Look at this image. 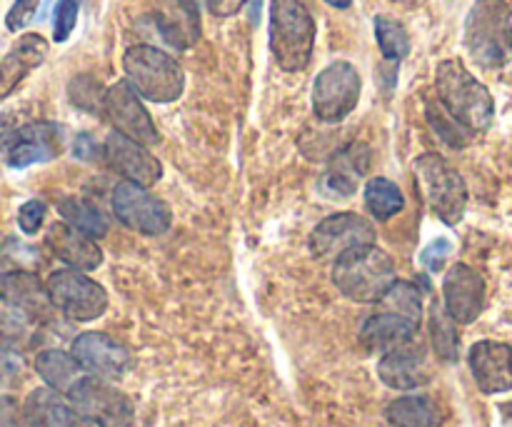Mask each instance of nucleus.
<instances>
[{
  "label": "nucleus",
  "instance_id": "obj_1",
  "mask_svg": "<svg viewBox=\"0 0 512 427\" xmlns=\"http://www.w3.org/2000/svg\"><path fill=\"white\" fill-rule=\"evenodd\" d=\"M378 310L365 320L360 343L368 350H390L415 340L423 323V295L413 283L395 280L378 300Z\"/></svg>",
  "mask_w": 512,
  "mask_h": 427
},
{
  "label": "nucleus",
  "instance_id": "obj_2",
  "mask_svg": "<svg viewBox=\"0 0 512 427\" xmlns=\"http://www.w3.org/2000/svg\"><path fill=\"white\" fill-rule=\"evenodd\" d=\"M435 90L445 113L468 133H480L493 125V95L460 60H443L438 65Z\"/></svg>",
  "mask_w": 512,
  "mask_h": 427
},
{
  "label": "nucleus",
  "instance_id": "obj_3",
  "mask_svg": "<svg viewBox=\"0 0 512 427\" xmlns=\"http://www.w3.org/2000/svg\"><path fill=\"white\" fill-rule=\"evenodd\" d=\"M465 48L480 68L512 60V10L505 0H475L465 18Z\"/></svg>",
  "mask_w": 512,
  "mask_h": 427
},
{
  "label": "nucleus",
  "instance_id": "obj_4",
  "mask_svg": "<svg viewBox=\"0 0 512 427\" xmlns=\"http://www.w3.org/2000/svg\"><path fill=\"white\" fill-rule=\"evenodd\" d=\"M315 48V20L300 0H273L270 5V50L285 73L310 65Z\"/></svg>",
  "mask_w": 512,
  "mask_h": 427
},
{
  "label": "nucleus",
  "instance_id": "obj_5",
  "mask_svg": "<svg viewBox=\"0 0 512 427\" xmlns=\"http://www.w3.org/2000/svg\"><path fill=\"white\" fill-rule=\"evenodd\" d=\"M333 283L353 303H378L395 283V263L378 245H365L335 260Z\"/></svg>",
  "mask_w": 512,
  "mask_h": 427
},
{
  "label": "nucleus",
  "instance_id": "obj_6",
  "mask_svg": "<svg viewBox=\"0 0 512 427\" xmlns=\"http://www.w3.org/2000/svg\"><path fill=\"white\" fill-rule=\"evenodd\" d=\"M123 70L130 88L150 103H173L185 90L178 60L153 45H133L125 50Z\"/></svg>",
  "mask_w": 512,
  "mask_h": 427
},
{
  "label": "nucleus",
  "instance_id": "obj_7",
  "mask_svg": "<svg viewBox=\"0 0 512 427\" xmlns=\"http://www.w3.org/2000/svg\"><path fill=\"white\" fill-rule=\"evenodd\" d=\"M413 170L428 208L445 225L455 228L463 220L465 208H468V188H465L463 175L440 153L418 155Z\"/></svg>",
  "mask_w": 512,
  "mask_h": 427
},
{
  "label": "nucleus",
  "instance_id": "obj_8",
  "mask_svg": "<svg viewBox=\"0 0 512 427\" xmlns=\"http://www.w3.org/2000/svg\"><path fill=\"white\" fill-rule=\"evenodd\" d=\"M68 400L83 418L98 427H130L135 420L128 395L95 375H83L68 390Z\"/></svg>",
  "mask_w": 512,
  "mask_h": 427
},
{
  "label": "nucleus",
  "instance_id": "obj_9",
  "mask_svg": "<svg viewBox=\"0 0 512 427\" xmlns=\"http://www.w3.org/2000/svg\"><path fill=\"white\" fill-rule=\"evenodd\" d=\"M363 90L358 68L348 60H335L320 70L313 83V113L323 123H340L355 110Z\"/></svg>",
  "mask_w": 512,
  "mask_h": 427
},
{
  "label": "nucleus",
  "instance_id": "obj_10",
  "mask_svg": "<svg viewBox=\"0 0 512 427\" xmlns=\"http://www.w3.org/2000/svg\"><path fill=\"white\" fill-rule=\"evenodd\" d=\"M48 295L55 310L75 323H90L108 310V293L80 270H55L48 280Z\"/></svg>",
  "mask_w": 512,
  "mask_h": 427
},
{
  "label": "nucleus",
  "instance_id": "obj_11",
  "mask_svg": "<svg viewBox=\"0 0 512 427\" xmlns=\"http://www.w3.org/2000/svg\"><path fill=\"white\" fill-rule=\"evenodd\" d=\"M110 205H113L115 218L140 235H163L173 223V213L163 198L128 180L115 185Z\"/></svg>",
  "mask_w": 512,
  "mask_h": 427
},
{
  "label": "nucleus",
  "instance_id": "obj_12",
  "mask_svg": "<svg viewBox=\"0 0 512 427\" xmlns=\"http://www.w3.org/2000/svg\"><path fill=\"white\" fill-rule=\"evenodd\" d=\"M375 243H378V233L370 225V220L355 213L330 215L323 223L315 225V230L310 233V250L320 260H338L340 255L350 253V250Z\"/></svg>",
  "mask_w": 512,
  "mask_h": 427
},
{
  "label": "nucleus",
  "instance_id": "obj_13",
  "mask_svg": "<svg viewBox=\"0 0 512 427\" xmlns=\"http://www.w3.org/2000/svg\"><path fill=\"white\" fill-rule=\"evenodd\" d=\"M103 115L115 125V133L125 135V138L135 140L145 148L158 145V128H155L140 95L130 88L128 80H118V83L105 90Z\"/></svg>",
  "mask_w": 512,
  "mask_h": 427
},
{
  "label": "nucleus",
  "instance_id": "obj_14",
  "mask_svg": "<svg viewBox=\"0 0 512 427\" xmlns=\"http://www.w3.org/2000/svg\"><path fill=\"white\" fill-rule=\"evenodd\" d=\"M60 140H63V130L58 123H38L18 125V128L0 130V148H5V158H8L10 168H28V165L48 163V160L58 158Z\"/></svg>",
  "mask_w": 512,
  "mask_h": 427
},
{
  "label": "nucleus",
  "instance_id": "obj_15",
  "mask_svg": "<svg viewBox=\"0 0 512 427\" xmlns=\"http://www.w3.org/2000/svg\"><path fill=\"white\" fill-rule=\"evenodd\" d=\"M73 358L85 373L103 380H118L133 368V355L123 343L105 333H83L73 340Z\"/></svg>",
  "mask_w": 512,
  "mask_h": 427
},
{
  "label": "nucleus",
  "instance_id": "obj_16",
  "mask_svg": "<svg viewBox=\"0 0 512 427\" xmlns=\"http://www.w3.org/2000/svg\"><path fill=\"white\" fill-rule=\"evenodd\" d=\"M103 160L115 173L123 175L128 183L143 185V188H150V185H155L163 178L160 160L145 145L135 143V140L125 138L120 133L108 135L103 145Z\"/></svg>",
  "mask_w": 512,
  "mask_h": 427
},
{
  "label": "nucleus",
  "instance_id": "obj_17",
  "mask_svg": "<svg viewBox=\"0 0 512 427\" xmlns=\"http://www.w3.org/2000/svg\"><path fill=\"white\" fill-rule=\"evenodd\" d=\"M443 300L445 313L460 325H470L478 320L485 308V280L478 270L465 263H455L445 273L443 280Z\"/></svg>",
  "mask_w": 512,
  "mask_h": 427
},
{
  "label": "nucleus",
  "instance_id": "obj_18",
  "mask_svg": "<svg viewBox=\"0 0 512 427\" xmlns=\"http://www.w3.org/2000/svg\"><path fill=\"white\" fill-rule=\"evenodd\" d=\"M470 373L485 395L512 390V348L495 340H480L468 353Z\"/></svg>",
  "mask_w": 512,
  "mask_h": 427
},
{
  "label": "nucleus",
  "instance_id": "obj_19",
  "mask_svg": "<svg viewBox=\"0 0 512 427\" xmlns=\"http://www.w3.org/2000/svg\"><path fill=\"white\" fill-rule=\"evenodd\" d=\"M373 153L365 143H350L330 158L328 170L320 178V190L328 198H350L358 190L360 180L368 175Z\"/></svg>",
  "mask_w": 512,
  "mask_h": 427
},
{
  "label": "nucleus",
  "instance_id": "obj_20",
  "mask_svg": "<svg viewBox=\"0 0 512 427\" xmlns=\"http://www.w3.org/2000/svg\"><path fill=\"white\" fill-rule=\"evenodd\" d=\"M0 300L28 320H48L53 303L43 280L28 270L0 273Z\"/></svg>",
  "mask_w": 512,
  "mask_h": 427
},
{
  "label": "nucleus",
  "instance_id": "obj_21",
  "mask_svg": "<svg viewBox=\"0 0 512 427\" xmlns=\"http://www.w3.org/2000/svg\"><path fill=\"white\" fill-rule=\"evenodd\" d=\"M378 375L388 388L393 390H415L428 383V363L425 350L410 340V343L395 345L385 350L378 363Z\"/></svg>",
  "mask_w": 512,
  "mask_h": 427
},
{
  "label": "nucleus",
  "instance_id": "obj_22",
  "mask_svg": "<svg viewBox=\"0 0 512 427\" xmlns=\"http://www.w3.org/2000/svg\"><path fill=\"white\" fill-rule=\"evenodd\" d=\"M45 245H48L55 258L63 260L68 268L80 270V273H88V270H95L103 265V250H100V245L68 223L50 225L48 235H45Z\"/></svg>",
  "mask_w": 512,
  "mask_h": 427
},
{
  "label": "nucleus",
  "instance_id": "obj_23",
  "mask_svg": "<svg viewBox=\"0 0 512 427\" xmlns=\"http://www.w3.org/2000/svg\"><path fill=\"white\" fill-rule=\"evenodd\" d=\"M48 58V40L38 33H25L0 60V100L13 95L18 85Z\"/></svg>",
  "mask_w": 512,
  "mask_h": 427
},
{
  "label": "nucleus",
  "instance_id": "obj_24",
  "mask_svg": "<svg viewBox=\"0 0 512 427\" xmlns=\"http://www.w3.org/2000/svg\"><path fill=\"white\" fill-rule=\"evenodd\" d=\"M23 418L30 427H93L73 405L65 403L63 395L50 388H38L28 395Z\"/></svg>",
  "mask_w": 512,
  "mask_h": 427
},
{
  "label": "nucleus",
  "instance_id": "obj_25",
  "mask_svg": "<svg viewBox=\"0 0 512 427\" xmlns=\"http://www.w3.org/2000/svg\"><path fill=\"white\" fill-rule=\"evenodd\" d=\"M35 373L45 380V385L50 390H55L60 395H68V390L83 378L85 370L80 368L73 353H65V350H43V353L35 355Z\"/></svg>",
  "mask_w": 512,
  "mask_h": 427
},
{
  "label": "nucleus",
  "instance_id": "obj_26",
  "mask_svg": "<svg viewBox=\"0 0 512 427\" xmlns=\"http://www.w3.org/2000/svg\"><path fill=\"white\" fill-rule=\"evenodd\" d=\"M385 418L393 427H440L438 405L423 395H405L393 400L385 410Z\"/></svg>",
  "mask_w": 512,
  "mask_h": 427
},
{
  "label": "nucleus",
  "instance_id": "obj_27",
  "mask_svg": "<svg viewBox=\"0 0 512 427\" xmlns=\"http://www.w3.org/2000/svg\"><path fill=\"white\" fill-rule=\"evenodd\" d=\"M365 208L373 215L375 220L385 223V220L395 218L398 213H403L405 208V195L393 180L388 178H373L365 185Z\"/></svg>",
  "mask_w": 512,
  "mask_h": 427
},
{
  "label": "nucleus",
  "instance_id": "obj_28",
  "mask_svg": "<svg viewBox=\"0 0 512 427\" xmlns=\"http://www.w3.org/2000/svg\"><path fill=\"white\" fill-rule=\"evenodd\" d=\"M58 210H60V215H63L65 223L73 225L75 230L85 233L88 238L98 240V238H105V235H108V223H105V218L100 215V210L93 208V205L83 203V200H78V198H63L58 203Z\"/></svg>",
  "mask_w": 512,
  "mask_h": 427
},
{
  "label": "nucleus",
  "instance_id": "obj_29",
  "mask_svg": "<svg viewBox=\"0 0 512 427\" xmlns=\"http://www.w3.org/2000/svg\"><path fill=\"white\" fill-rule=\"evenodd\" d=\"M430 338H433L435 355H438L443 363H458V330H455V320L445 313L443 305H433V310H430Z\"/></svg>",
  "mask_w": 512,
  "mask_h": 427
},
{
  "label": "nucleus",
  "instance_id": "obj_30",
  "mask_svg": "<svg viewBox=\"0 0 512 427\" xmlns=\"http://www.w3.org/2000/svg\"><path fill=\"white\" fill-rule=\"evenodd\" d=\"M375 40H378V48L383 53L385 60H403L410 53V35L398 20L388 18V15H378L375 18Z\"/></svg>",
  "mask_w": 512,
  "mask_h": 427
},
{
  "label": "nucleus",
  "instance_id": "obj_31",
  "mask_svg": "<svg viewBox=\"0 0 512 427\" xmlns=\"http://www.w3.org/2000/svg\"><path fill=\"white\" fill-rule=\"evenodd\" d=\"M68 95H70V103H73L75 108L85 110V113L103 115L105 88L98 83V78H93V75L83 73L78 75V78L70 80Z\"/></svg>",
  "mask_w": 512,
  "mask_h": 427
},
{
  "label": "nucleus",
  "instance_id": "obj_32",
  "mask_svg": "<svg viewBox=\"0 0 512 427\" xmlns=\"http://www.w3.org/2000/svg\"><path fill=\"white\" fill-rule=\"evenodd\" d=\"M428 120H430V125H433L435 133H438L440 138L450 145V148H465L470 133L465 128H460V125L455 123V120L450 118L443 108H438V105H435V108L433 105H428Z\"/></svg>",
  "mask_w": 512,
  "mask_h": 427
},
{
  "label": "nucleus",
  "instance_id": "obj_33",
  "mask_svg": "<svg viewBox=\"0 0 512 427\" xmlns=\"http://www.w3.org/2000/svg\"><path fill=\"white\" fill-rule=\"evenodd\" d=\"M80 13V0H58L53 15V40L55 43H65L70 33L75 30Z\"/></svg>",
  "mask_w": 512,
  "mask_h": 427
},
{
  "label": "nucleus",
  "instance_id": "obj_34",
  "mask_svg": "<svg viewBox=\"0 0 512 427\" xmlns=\"http://www.w3.org/2000/svg\"><path fill=\"white\" fill-rule=\"evenodd\" d=\"M45 215H48V208L40 200H28V203L20 205L18 210V225L25 235H35L45 223Z\"/></svg>",
  "mask_w": 512,
  "mask_h": 427
},
{
  "label": "nucleus",
  "instance_id": "obj_35",
  "mask_svg": "<svg viewBox=\"0 0 512 427\" xmlns=\"http://www.w3.org/2000/svg\"><path fill=\"white\" fill-rule=\"evenodd\" d=\"M40 3H43V0H15L13 8L5 15V28H8L10 33L23 30L25 25L35 18V10H38Z\"/></svg>",
  "mask_w": 512,
  "mask_h": 427
},
{
  "label": "nucleus",
  "instance_id": "obj_36",
  "mask_svg": "<svg viewBox=\"0 0 512 427\" xmlns=\"http://www.w3.org/2000/svg\"><path fill=\"white\" fill-rule=\"evenodd\" d=\"M448 255H450V243L445 238H440L435 240V243H430L428 248L420 253V263H423L430 273H438V270L445 268Z\"/></svg>",
  "mask_w": 512,
  "mask_h": 427
},
{
  "label": "nucleus",
  "instance_id": "obj_37",
  "mask_svg": "<svg viewBox=\"0 0 512 427\" xmlns=\"http://www.w3.org/2000/svg\"><path fill=\"white\" fill-rule=\"evenodd\" d=\"M20 370H23V360H20V355L15 353V350L0 345V388L13 383V380L20 375Z\"/></svg>",
  "mask_w": 512,
  "mask_h": 427
},
{
  "label": "nucleus",
  "instance_id": "obj_38",
  "mask_svg": "<svg viewBox=\"0 0 512 427\" xmlns=\"http://www.w3.org/2000/svg\"><path fill=\"white\" fill-rule=\"evenodd\" d=\"M73 155L78 160H100L103 158V145H98V140L88 133L75 135L73 143Z\"/></svg>",
  "mask_w": 512,
  "mask_h": 427
},
{
  "label": "nucleus",
  "instance_id": "obj_39",
  "mask_svg": "<svg viewBox=\"0 0 512 427\" xmlns=\"http://www.w3.org/2000/svg\"><path fill=\"white\" fill-rule=\"evenodd\" d=\"M0 427H23V413L15 398L3 395L0 398Z\"/></svg>",
  "mask_w": 512,
  "mask_h": 427
},
{
  "label": "nucleus",
  "instance_id": "obj_40",
  "mask_svg": "<svg viewBox=\"0 0 512 427\" xmlns=\"http://www.w3.org/2000/svg\"><path fill=\"white\" fill-rule=\"evenodd\" d=\"M248 0H205L208 10L213 15H220V18H228V15L238 13Z\"/></svg>",
  "mask_w": 512,
  "mask_h": 427
},
{
  "label": "nucleus",
  "instance_id": "obj_41",
  "mask_svg": "<svg viewBox=\"0 0 512 427\" xmlns=\"http://www.w3.org/2000/svg\"><path fill=\"white\" fill-rule=\"evenodd\" d=\"M180 8H183V13L188 15L190 25L195 28V33H198V25H200V8L205 5V0H178Z\"/></svg>",
  "mask_w": 512,
  "mask_h": 427
},
{
  "label": "nucleus",
  "instance_id": "obj_42",
  "mask_svg": "<svg viewBox=\"0 0 512 427\" xmlns=\"http://www.w3.org/2000/svg\"><path fill=\"white\" fill-rule=\"evenodd\" d=\"M330 8H338V10H348L353 5V0H325Z\"/></svg>",
  "mask_w": 512,
  "mask_h": 427
},
{
  "label": "nucleus",
  "instance_id": "obj_43",
  "mask_svg": "<svg viewBox=\"0 0 512 427\" xmlns=\"http://www.w3.org/2000/svg\"><path fill=\"white\" fill-rule=\"evenodd\" d=\"M390 3L400 5V8H415V5L425 3V0H390Z\"/></svg>",
  "mask_w": 512,
  "mask_h": 427
},
{
  "label": "nucleus",
  "instance_id": "obj_44",
  "mask_svg": "<svg viewBox=\"0 0 512 427\" xmlns=\"http://www.w3.org/2000/svg\"><path fill=\"white\" fill-rule=\"evenodd\" d=\"M503 415H505V418H510V420H512V403H510V405H505V408H503Z\"/></svg>",
  "mask_w": 512,
  "mask_h": 427
}]
</instances>
